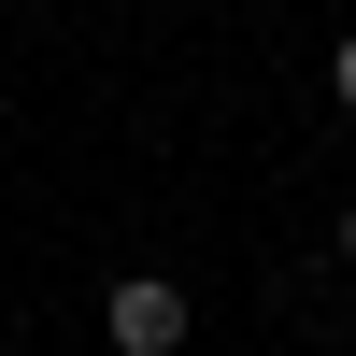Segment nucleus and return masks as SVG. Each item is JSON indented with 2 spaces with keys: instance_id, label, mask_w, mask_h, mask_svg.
Listing matches in <instances>:
<instances>
[{
  "instance_id": "2",
  "label": "nucleus",
  "mask_w": 356,
  "mask_h": 356,
  "mask_svg": "<svg viewBox=\"0 0 356 356\" xmlns=\"http://www.w3.org/2000/svg\"><path fill=\"white\" fill-rule=\"evenodd\" d=\"M328 86H342V114H356V29H342V57H328Z\"/></svg>"
},
{
  "instance_id": "3",
  "label": "nucleus",
  "mask_w": 356,
  "mask_h": 356,
  "mask_svg": "<svg viewBox=\"0 0 356 356\" xmlns=\"http://www.w3.org/2000/svg\"><path fill=\"white\" fill-rule=\"evenodd\" d=\"M342 271H356V200H342Z\"/></svg>"
},
{
  "instance_id": "1",
  "label": "nucleus",
  "mask_w": 356,
  "mask_h": 356,
  "mask_svg": "<svg viewBox=\"0 0 356 356\" xmlns=\"http://www.w3.org/2000/svg\"><path fill=\"white\" fill-rule=\"evenodd\" d=\"M114 356H186V285H171V271H129V285H114Z\"/></svg>"
}]
</instances>
